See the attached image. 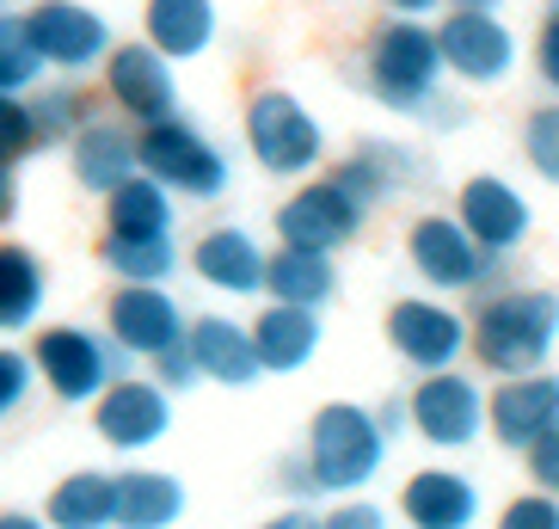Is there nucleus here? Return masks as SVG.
I'll return each instance as SVG.
<instances>
[{
    "label": "nucleus",
    "instance_id": "nucleus-8",
    "mask_svg": "<svg viewBox=\"0 0 559 529\" xmlns=\"http://www.w3.org/2000/svg\"><path fill=\"white\" fill-rule=\"evenodd\" d=\"M99 93H105V105H111V117H123V124H135V130L179 111L173 62H166L154 44H142V37L111 44V56L99 62Z\"/></svg>",
    "mask_w": 559,
    "mask_h": 529
},
{
    "label": "nucleus",
    "instance_id": "nucleus-20",
    "mask_svg": "<svg viewBox=\"0 0 559 529\" xmlns=\"http://www.w3.org/2000/svg\"><path fill=\"white\" fill-rule=\"evenodd\" d=\"M400 517L412 529H474L479 524V486L455 468H418L400 486Z\"/></svg>",
    "mask_w": 559,
    "mask_h": 529
},
{
    "label": "nucleus",
    "instance_id": "nucleus-21",
    "mask_svg": "<svg viewBox=\"0 0 559 529\" xmlns=\"http://www.w3.org/2000/svg\"><path fill=\"white\" fill-rule=\"evenodd\" d=\"M191 271H198L210 290L222 296H259L264 290V247L247 228H203L198 247H191Z\"/></svg>",
    "mask_w": 559,
    "mask_h": 529
},
{
    "label": "nucleus",
    "instance_id": "nucleus-41",
    "mask_svg": "<svg viewBox=\"0 0 559 529\" xmlns=\"http://www.w3.org/2000/svg\"><path fill=\"white\" fill-rule=\"evenodd\" d=\"M283 486H289V493H296V498H313V493H320V486H313V474H308V462H301V456H289V462H283Z\"/></svg>",
    "mask_w": 559,
    "mask_h": 529
},
{
    "label": "nucleus",
    "instance_id": "nucleus-17",
    "mask_svg": "<svg viewBox=\"0 0 559 529\" xmlns=\"http://www.w3.org/2000/svg\"><path fill=\"white\" fill-rule=\"evenodd\" d=\"M554 425H559V376L528 369V376H504L492 395H486V431H492L504 449H528Z\"/></svg>",
    "mask_w": 559,
    "mask_h": 529
},
{
    "label": "nucleus",
    "instance_id": "nucleus-45",
    "mask_svg": "<svg viewBox=\"0 0 559 529\" xmlns=\"http://www.w3.org/2000/svg\"><path fill=\"white\" fill-rule=\"evenodd\" d=\"M259 529H313V517L308 512H277L271 524H259Z\"/></svg>",
    "mask_w": 559,
    "mask_h": 529
},
{
    "label": "nucleus",
    "instance_id": "nucleus-25",
    "mask_svg": "<svg viewBox=\"0 0 559 529\" xmlns=\"http://www.w3.org/2000/svg\"><path fill=\"white\" fill-rule=\"evenodd\" d=\"M264 290H271V302H289V308H326L338 296L332 252H308V247L264 252Z\"/></svg>",
    "mask_w": 559,
    "mask_h": 529
},
{
    "label": "nucleus",
    "instance_id": "nucleus-32",
    "mask_svg": "<svg viewBox=\"0 0 559 529\" xmlns=\"http://www.w3.org/2000/svg\"><path fill=\"white\" fill-rule=\"evenodd\" d=\"M44 81V62L32 50V32L19 13H0V93H32Z\"/></svg>",
    "mask_w": 559,
    "mask_h": 529
},
{
    "label": "nucleus",
    "instance_id": "nucleus-43",
    "mask_svg": "<svg viewBox=\"0 0 559 529\" xmlns=\"http://www.w3.org/2000/svg\"><path fill=\"white\" fill-rule=\"evenodd\" d=\"M376 425H381V437L394 444L400 431H406V400H388V407H381V413H376Z\"/></svg>",
    "mask_w": 559,
    "mask_h": 529
},
{
    "label": "nucleus",
    "instance_id": "nucleus-39",
    "mask_svg": "<svg viewBox=\"0 0 559 529\" xmlns=\"http://www.w3.org/2000/svg\"><path fill=\"white\" fill-rule=\"evenodd\" d=\"M523 456H528V474H535V486H542V493H559V425L547 431V437H535Z\"/></svg>",
    "mask_w": 559,
    "mask_h": 529
},
{
    "label": "nucleus",
    "instance_id": "nucleus-12",
    "mask_svg": "<svg viewBox=\"0 0 559 529\" xmlns=\"http://www.w3.org/2000/svg\"><path fill=\"white\" fill-rule=\"evenodd\" d=\"M388 345H394V357L412 364L418 376H430V369H455L461 351H467V320H461L449 302L400 296L394 308H388Z\"/></svg>",
    "mask_w": 559,
    "mask_h": 529
},
{
    "label": "nucleus",
    "instance_id": "nucleus-35",
    "mask_svg": "<svg viewBox=\"0 0 559 529\" xmlns=\"http://www.w3.org/2000/svg\"><path fill=\"white\" fill-rule=\"evenodd\" d=\"M32 351H19V345H0V419H13L25 400H32Z\"/></svg>",
    "mask_w": 559,
    "mask_h": 529
},
{
    "label": "nucleus",
    "instance_id": "nucleus-1",
    "mask_svg": "<svg viewBox=\"0 0 559 529\" xmlns=\"http://www.w3.org/2000/svg\"><path fill=\"white\" fill-rule=\"evenodd\" d=\"M467 345L492 376H528L559 345V296L554 290H498L474 308Z\"/></svg>",
    "mask_w": 559,
    "mask_h": 529
},
{
    "label": "nucleus",
    "instance_id": "nucleus-14",
    "mask_svg": "<svg viewBox=\"0 0 559 529\" xmlns=\"http://www.w3.org/2000/svg\"><path fill=\"white\" fill-rule=\"evenodd\" d=\"M93 431L123 456H142L173 431V395L148 376H117L99 400H93Z\"/></svg>",
    "mask_w": 559,
    "mask_h": 529
},
{
    "label": "nucleus",
    "instance_id": "nucleus-38",
    "mask_svg": "<svg viewBox=\"0 0 559 529\" xmlns=\"http://www.w3.org/2000/svg\"><path fill=\"white\" fill-rule=\"evenodd\" d=\"M313 529H388V512H381L376 498H357V493H350L338 512L313 517Z\"/></svg>",
    "mask_w": 559,
    "mask_h": 529
},
{
    "label": "nucleus",
    "instance_id": "nucleus-7",
    "mask_svg": "<svg viewBox=\"0 0 559 529\" xmlns=\"http://www.w3.org/2000/svg\"><path fill=\"white\" fill-rule=\"evenodd\" d=\"M19 19L32 32V50L44 62V74H68V81L93 74L117 44L111 19L99 7H86V0H32V13H19Z\"/></svg>",
    "mask_w": 559,
    "mask_h": 529
},
{
    "label": "nucleus",
    "instance_id": "nucleus-13",
    "mask_svg": "<svg viewBox=\"0 0 559 529\" xmlns=\"http://www.w3.org/2000/svg\"><path fill=\"white\" fill-rule=\"evenodd\" d=\"M437 56H443V74L467 86H498L516 68V37L504 32L498 13H467V7H449V19L437 25Z\"/></svg>",
    "mask_w": 559,
    "mask_h": 529
},
{
    "label": "nucleus",
    "instance_id": "nucleus-30",
    "mask_svg": "<svg viewBox=\"0 0 559 529\" xmlns=\"http://www.w3.org/2000/svg\"><path fill=\"white\" fill-rule=\"evenodd\" d=\"M111 474H99V468H81V474L56 480L50 505H44V524L50 529H111Z\"/></svg>",
    "mask_w": 559,
    "mask_h": 529
},
{
    "label": "nucleus",
    "instance_id": "nucleus-6",
    "mask_svg": "<svg viewBox=\"0 0 559 529\" xmlns=\"http://www.w3.org/2000/svg\"><path fill=\"white\" fill-rule=\"evenodd\" d=\"M32 369L68 407H93L117 376H130V357L99 327H44L32 339Z\"/></svg>",
    "mask_w": 559,
    "mask_h": 529
},
{
    "label": "nucleus",
    "instance_id": "nucleus-22",
    "mask_svg": "<svg viewBox=\"0 0 559 529\" xmlns=\"http://www.w3.org/2000/svg\"><path fill=\"white\" fill-rule=\"evenodd\" d=\"M185 345L198 357V376L203 381H222V388H252L264 376L259 369V351H252V332L228 315H203L185 327Z\"/></svg>",
    "mask_w": 559,
    "mask_h": 529
},
{
    "label": "nucleus",
    "instance_id": "nucleus-33",
    "mask_svg": "<svg viewBox=\"0 0 559 529\" xmlns=\"http://www.w3.org/2000/svg\"><path fill=\"white\" fill-rule=\"evenodd\" d=\"M523 154H528V166H535L547 185H559V105L528 111V124H523Z\"/></svg>",
    "mask_w": 559,
    "mask_h": 529
},
{
    "label": "nucleus",
    "instance_id": "nucleus-16",
    "mask_svg": "<svg viewBox=\"0 0 559 529\" xmlns=\"http://www.w3.org/2000/svg\"><path fill=\"white\" fill-rule=\"evenodd\" d=\"M455 222L474 234L479 252L504 259V252H516L528 240L535 210H528V198L510 179H498V173H474V179L455 191Z\"/></svg>",
    "mask_w": 559,
    "mask_h": 529
},
{
    "label": "nucleus",
    "instance_id": "nucleus-15",
    "mask_svg": "<svg viewBox=\"0 0 559 529\" xmlns=\"http://www.w3.org/2000/svg\"><path fill=\"white\" fill-rule=\"evenodd\" d=\"M406 259L430 290H474L492 278V252H479L455 215H418L406 228Z\"/></svg>",
    "mask_w": 559,
    "mask_h": 529
},
{
    "label": "nucleus",
    "instance_id": "nucleus-36",
    "mask_svg": "<svg viewBox=\"0 0 559 529\" xmlns=\"http://www.w3.org/2000/svg\"><path fill=\"white\" fill-rule=\"evenodd\" d=\"M492 529H559V493H523V498H510Z\"/></svg>",
    "mask_w": 559,
    "mask_h": 529
},
{
    "label": "nucleus",
    "instance_id": "nucleus-47",
    "mask_svg": "<svg viewBox=\"0 0 559 529\" xmlns=\"http://www.w3.org/2000/svg\"><path fill=\"white\" fill-rule=\"evenodd\" d=\"M455 7H467V13H498V0H455Z\"/></svg>",
    "mask_w": 559,
    "mask_h": 529
},
{
    "label": "nucleus",
    "instance_id": "nucleus-40",
    "mask_svg": "<svg viewBox=\"0 0 559 529\" xmlns=\"http://www.w3.org/2000/svg\"><path fill=\"white\" fill-rule=\"evenodd\" d=\"M535 68H542V81L559 93V0H547L542 37H535Z\"/></svg>",
    "mask_w": 559,
    "mask_h": 529
},
{
    "label": "nucleus",
    "instance_id": "nucleus-19",
    "mask_svg": "<svg viewBox=\"0 0 559 529\" xmlns=\"http://www.w3.org/2000/svg\"><path fill=\"white\" fill-rule=\"evenodd\" d=\"M247 332H252V351H259L264 376H296V369H308L320 339H326L320 308H289V302H264V315L247 320Z\"/></svg>",
    "mask_w": 559,
    "mask_h": 529
},
{
    "label": "nucleus",
    "instance_id": "nucleus-46",
    "mask_svg": "<svg viewBox=\"0 0 559 529\" xmlns=\"http://www.w3.org/2000/svg\"><path fill=\"white\" fill-rule=\"evenodd\" d=\"M0 529H50V524L32 517V512H0Z\"/></svg>",
    "mask_w": 559,
    "mask_h": 529
},
{
    "label": "nucleus",
    "instance_id": "nucleus-18",
    "mask_svg": "<svg viewBox=\"0 0 559 529\" xmlns=\"http://www.w3.org/2000/svg\"><path fill=\"white\" fill-rule=\"evenodd\" d=\"M68 166H74L81 191L105 198L111 185L142 173L135 166V124H123V117H86L81 130L68 136Z\"/></svg>",
    "mask_w": 559,
    "mask_h": 529
},
{
    "label": "nucleus",
    "instance_id": "nucleus-2",
    "mask_svg": "<svg viewBox=\"0 0 559 529\" xmlns=\"http://www.w3.org/2000/svg\"><path fill=\"white\" fill-rule=\"evenodd\" d=\"M362 86L376 93L388 111L425 117L443 93V56H437V32L425 19H388L376 25L369 50H362Z\"/></svg>",
    "mask_w": 559,
    "mask_h": 529
},
{
    "label": "nucleus",
    "instance_id": "nucleus-44",
    "mask_svg": "<svg viewBox=\"0 0 559 529\" xmlns=\"http://www.w3.org/2000/svg\"><path fill=\"white\" fill-rule=\"evenodd\" d=\"M388 7H394V19H425L437 7H449V0H388Z\"/></svg>",
    "mask_w": 559,
    "mask_h": 529
},
{
    "label": "nucleus",
    "instance_id": "nucleus-9",
    "mask_svg": "<svg viewBox=\"0 0 559 529\" xmlns=\"http://www.w3.org/2000/svg\"><path fill=\"white\" fill-rule=\"evenodd\" d=\"M406 431H418L430 449H474L486 437V395L461 369H430L406 395Z\"/></svg>",
    "mask_w": 559,
    "mask_h": 529
},
{
    "label": "nucleus",
    "instance_id": "nucleus-24",
    "mask_svg": "<svg viewBox=\"0 0 559 529\" xmlns=\"http://www.w3.org/2000/svg\"><path fill=\"white\" fill-rule=\"evenodd\" d=\"M111 529H173L185 517V486L166 468H130L111 474Z\"/></svg>",
    "mask_w": 559,
    "mask_h": 529
},
{
    "label": "nucleus",
    "instance_id": "nucleus-23",
    "mask_svg": "<svg viewBox=\"0 0 559 529\" xmlns=\"http://www.w3.org/2000/svg\"><path fill=\"white\" fill-rule=\"evenodd\" d=\"M215 32H222L215 0H148V7H142V44H154L173 68L198 62L215 44Z\"/></svg>",
    "mask_w": 559,
    "mask_h": 529
},
{
    "label": "nucleus",
    "instance_id": "nucleus-27",
    "mask_svg": "<svg viewBox=\"0 0 559 529\" xmlns=\"http://www.w3.org/2000/svg\"><path fill=\"white\" fill-rule=\"evenodd\" d=\"M105 234H173V191L148 173H130L105 191Z\"/></svg>",
    "mask_w": 559,
    "mask_h": 529
},
{
    "label": "nucleus",
    "instance_id": "nucleus-29",
    "mask_svg": "<svg viewBox=\"0 0 559 529\" xmlns=\"http://www.w3.org/2000/svg\"><path fill=\"white\" fill-rule=\"evenodd\" d=\"M99 264L117 283H166L179 271V240L173 234H105Z\"/></svg>",
    "mask_w": 559,
    "mask_h": 529
},
{
    "label": "nucleus",
    "instance_id": "nucleus-3",
    "mask_svg": "<svg viewBox=\"0 0 559 529\" xmlns=\"http://www.w3.org/2000/svg\"><path fill=\"white\" fill-rule=\"evenodd\" d=\"M313 486L320 493H362L369 480L388 462V437H381L376 413L357 407V400H326L320 413L308 419V449H301Z\"/></svg>",
    "mask_w": 559,
    "mask_h": 529
},
{
    "label": "nucleus",
    "instance_id": "nucleus-37",
    "mask_svg": "<svg viewBox=\"0 0 559 529\" xmlns=\"http://www.w3.org/2000/svg\"><path fill=\"white\" fill-rule=\"evenodd\" d=\"M148 364H154V381H160V388H166V395H173V388H198V357H191V345H185V339H179V345H166L160 351V357H148Z\"/></svg>",
    "mask_w": 559,
    "mask_h": 529
},
{
    "label": "nucleus",
    "instance_id": "nucleus-4",
    "mask_svg": "<svg viewBox=\"0 0 559 529\" xmlns=\"http://www.w3.org/2000/svg\"><path fill=\"white\" fill-rule=\"evenodd\" d=\"M135 166H142L148 179H160L166 191L185 198V203H215V198H228V185H234L228 149H215L185 111L135 130Z\"/></svg>",
    "mask_w": 559,
    "mask_h": 529
},
{
    "label": "nucleus",
    "instance_id": "nucleus-31",
    "mask_svg": "<svg viewBox=\"0 0 559 529\" xmlns=\"http://www.w3.org/2000/svg\"><path fill=\"white\" fill-rule=\"evenodd\" d=\"M406 173H412V161L394 149V142H362V149L350 154V161L332 173V179L345 185L362 210H376V203H388L400 185H406Z\"/></svg>",
    "mask_w": 559,
    "mask_h": 529
},
{
    "label": "nucleus",
    "instance_id": "nucleus-5",
    "mask_svg": "<svg viewBox=\"0 0 559 529\" xmlns=\"http://www.w3.org/2000/svg\"><path fill=\"white\" fill-rule=\"evenodd\" d=\"M240 130H247V154L271 179H308L326 161V130L289 86H259L247 99Z\"/></svg>",
    "mask_w": 559,
    "mask_h": 529
},
{
    "label": "nucleus",
    "instance_id": "nucleus-28",
    "mask_svg": "<svg viewBox=\"0 0 559 529\" xmlns=\"http://www.w3.org/2000/svg\"><path fill=\"white\" fill-rule=\"evenodd\" d=\"M25 105H32V130H37V149H56V142H62L68 149V136L81 130L86 117H99V105H93V93H86L81 81H50V74H44V81L32 86V93H25Z\"/></svg>",
    "mask_w": 559,
    "mask_h": 529
},
{
    "label": "nucleus",
    "instance_id": "nucleus-10",
    "mask_svg": "<svg viewBox=\"0 0 559 529\" xmlns=\"http://www.w3.org/2000/svg\"><path fill=\"white\" fill-rule=\"evenodd\" d=\"M362 215L369 210L338 179H301L277 203V240L283 247H308V252H338L362 234Z\"/></svg>",
    "mask_w": 559,
    "mask_h": 529
},
{
    "label": "nucleus",
    "instance_id": "nucleus-42",
    "mask_svg": "<svg viewBox=\"0 0 559 529\" xmlns=\"http://www.w3.org/2000/svg\"><path fill=\"white\" fill-rule=\"evenodd\" d=\"M13 210H19V173L13 166H0V228L13 222Z\"/></svg>",
    "mask_w": 559,
    "mask_h": 529
},
{
    "label": "nucleus",
    "instance_id": "nucleus-34",
    "mask_svg": "<svg viewBox=\"0 0 559 529\" xmlns=\"http://www.w3.org/2000/svg\"><path fill=\"white\" fill-rule=\"evenodd\" d=\"M25 154H37L32 105H25V93H0V166H19Z\"/></svg>",
    "mask_w": 559,
    "mask_h": 529
},
{
    "label": "nucleus",
    "instance_id": "nucleus-11",
    "mask_svg": "<svg viewBox=\"0 0 559 529\" xmlns=\"http://www.w3.org/2000/svg\"><path fill=\"white\" fill-rule=\"evenodd\" d=\"M185 308L179 296L166 290V283H117V296L105 302V332H111V345L123 357H160L166 345H179L185 339Z\"/></svg>",
    "mask_w": 559,
    "mask_h": 529
},
{
    "label": "nucleus",
    "instance_id": "nucleus-26",
    "mask_svg": "<svg viewBox=\"0 0 559 529\" xmlns=\"http://www.w3.org/2000/svg\"><path fill=\"white\" fill-rule=\"evenodd\" d=\"M50 302V271L32 247L0 240V332H32Z\"/></svg>",
    "mask_w": 559,
    "mask_h": 529
}]
</instances>
